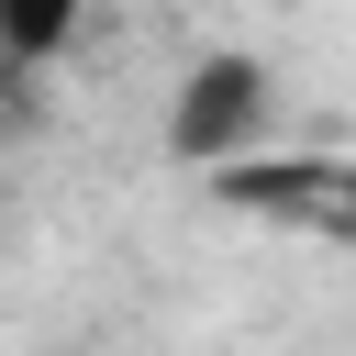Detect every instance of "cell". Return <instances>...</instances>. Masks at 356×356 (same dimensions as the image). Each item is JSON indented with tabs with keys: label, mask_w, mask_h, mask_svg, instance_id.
Returning a JSON list of instances; mask_svg holds the SVG:
<instances>
[{
	"label": "cell",
	"mask_w": 356,
	"mask_h": 356,
	"mask_svg": "<svg viewBox=\"0 0 356 356\" xmlns=\"http://www.w3.org/2000/svg\"><path fill=\"white\" fill-rule=\"evenodd\" d=\"M323 222H356V167H323V200H312Z\"/></svg>",
	"instance_id": "3957f363"
},
{
	"label": "cell",
	"mask_w": 356,
	"mask_h": 356,
	"mask_svg": "<svg viewBox=\"0 0 356 356\" xmlns=\"http://www.w3.org/2000/svg\"><path fill=\"white\" fill-rule=\"evenodd\" d=\"M89 0H0V67H56L78 44Z\"/></svg>",
	"instance_id": "7a4b0ae2"
},
{
	"label": "cell",
	"mask_w": 356,
	"mask_h": 356,
	"mask_svg": "<svg viewBox=\"0 0 356 356\" xmlns=\"http://www.w3.org/2000/svg\"><path fill=\"white\" fill-rule=\"evenodd\" d=\"M267 111H278V78L222 44V56H200V67L178 78V100H167V156H178V167H245V156L267 145Z\"/></svg>",
	"instance_id": "6da1fadb"
}]
</instances>
